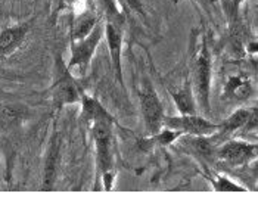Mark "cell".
I'll list each match as a JSON object with an SVG mask.
<instances>
[{"instance_id": "cell-1", "label": "cell", "mask_w": 258, "mask_h": 221, "mask_svg": "<svg viewBox=\"0 0 258 221\" xmlns=\"http://www.w3.org/2000/svg\"><path fill=\"white\" fill-rule=\"evenodd\" d=\"M192 92L197 106L205 115H210V87H211V56L207 43L202 39L195 58L192 60Z\"/></svg>"}, {"instance_id": "cell-2", "label": "cell", "mask_w": 258, "mask_h": 221, "mask_svg": "<svg viewBox=\"0 0 258 221\" xmlns=\"http://www.w3.org/2000/svg\"><path fill=\"white\" fill-rule=\"evenodd\" d=\"M112 124L109 121H95L90 124V131L96 144L98 165L106 190L112 189L114 181V155H112Z\"/></svg>"}, {"instance_id": "cell-3", "label": "cell", "mask_w": 258, "mask_h": 221, "mask_svg": "<svg viewBox=\"0 0 258 221\" xmlns=\"http://www.w3.org/2000/svg\"><path fill=\"white\" fill-rule=\"evenodd\" d=\"M50 93H52L53 106L56 109H60L71 103L81 102L83 96H84L80 84L71 76V71L67 68V65L62 62L60 58L56 60L55 79H53L52 87H50Z\"/></svg>"}, {"instance_id": "cell-4", "label": "cell", "mask_w": 258, "mask_h": 221, "mask_svg": "<svg viewBox=\"0 0 258 221\" xmlns=\"http://www.w3.org/2000/svg\"><path fill=\"white\" fill-rule=\"evenodd\" d=\"M103 34H105V24H102L99 21L98 25L92 30V33L87 37L79 41H74L71 46V58H70V62L67 63V68L70 71L73 68H79L80 71L86 72Z\"/></svg>"}, {"instance_id": "cell-5", "label": "cell", "mask_w": 258, "mask_h": 221, "mask_svg": "<svg viewBox=\"0 0 258 221\" xmlns=\"http://www.w3.org/2000/svg\"><path fill=\"white\" fill-rule=\"evenodd\" d=\"M108 11V21L105 24V33L108 39V47H109V55L112 68L118 77L119 84L122 86V68H121V50H122V27L124 21L121 18L117 9L111 8Z\"/></svg>"}, {"instance_id": "cell-6", "label": "cell", "mask_w": 258, "mask_h": 221, "mask_svg": "<svg viewBox=\"0 0 258 221\" xmlns=\"http://www.w3.org/2000/svg\"><path fill=\"white\" fill-rule=\"evenodd\" d=\"M164 127L179 131L180 134L189 136H211L219 131V124H214L208 118L197 114L179 115V117H165Z\"/></svg>"}, {"instance_id": "cell-7", "label": "cell", "mask_w": 258, "mask_h": 221, "mask_svg": "<svg viewBox=\"0 0 258 221\" xmlns=\"http://www.w3.org/2000/svg\"><path fill=\"white\" fill-rule=\"evenodd\" d=\"M139 101L146 130H148V133L151 136H154V134L158 133L161 128H164L165 115H164L162 103L159 101L157 92L151 86H146L145 89L140 90Z\"/></svg>"}, {"instance_id": "cell-8", "label": "cell", "mask_w": 258, "mask_h": 221, "mask_svg": "<svg viewBox=\"0 0 258 221\" xmlns=\"http://www.w3.org/2000/svg\"><path fill=\"white\" fill-rule=\"evenodd\" d=\"M216 155L220 161L229 165H245L249 164L257 157V144L248 141H229L220 146L216 151Z\"/></svg>"}, {"instance_id": "cell-9", "label": "cell", "mask_w": 258, "mask_h": 221, "mask_svg": "<svg viewBox=\"0 0 258 221\" xmlns=\"http://www.w3.org/2000/svg\"><path fill=\"white\" fill-rule=\"evenodd\" d=\"M28 33V24H21L8 27L0 31V58H6L12 55L21 43L25 40Z\"/></svg>"}, {"instance_id": "cell-10", "label": "cell", "mask_w": 258, "mask_h": 221, "mask_svg": "<svg viewBox=\"0 0 258 221\" xmlns=\"http://www.w3.org/2000/svg\"><path fill=\"white\" fill-rule=\"evenodd\" d=\"M249 122H257V108H240L236 109L227 120L219 125L221 134L238 131L243 127H249Z\"/></svg>"}, {"instance_id": "cell-11", "label": "cell", "mask_w": 258, "mask_h": 221, "mask_svg": "<svg viewBox=\"0 0 258 221\" xmlns=\"http://www.w3.org/2000/svg\"><path fill=\"white\" fill-rule=\"evenodd\" d=\"M59 149L60 140L58 136H53L50 140L49 149H47V158H46V167H44V176H43V187L44 190H50L55 181L58 164H59Z\"/></svg>"}, {"instance_id": "cell-12", "label": "cell", "mask_w": 258, "mask_h": 221, "mask_svg": "<svg viewBox=\"0 0 258 221\" xmlns=\"http://www.w3.org/2000/svg\"><path fill=\"white\" fill-rule=\"evenodd\" d=\"M252 84L248 79L242 76H232L224 86V96L232 101L242 102L251 98L252 95Z\"/></svg>"}, {"instance_id": "cell-13", "label": "cell", "mask_w": 258, "mask_h": 221, "mask_svg": "<svg viewBox=\"0 0 258 221\" xmlns=\"http://www.w3.org/2000/svg\"><path fill=\"white\" fill-rule=\"evenodd\" d=\"M81 103H83L81 117L87 122H90V124L95 122V121H109V122H114L112 115L102 106V103L98 99L84 95L83 99H81Z\"/></svg>"}, {"instance_id": "cell-14", "label": "cell", "mask_w": 258, "mask_h": 221, "mask_svg": "<svg viewBox=\"0 0 258 221\" xmlns=\"http://www.w3.org/2000/svg\"><path fill=\"white\" fill-rule=\"evenodd\" d=\"M99 18L95 12L92 11H86L83 14H80L79 17L73 22V28H71V41H79L84 37H87L92 30L98 25Z\"/></svg>"}, {"instance_id": "cell-15", "label": "cell", "mask_w": 258, "mask_h": 221, "mask_svg": "<svg viewBox=\"0 0 258 221\" xmlns=\"http://www.w3.org/2000/svg\"><path fill=\"white\" fill-rule=\"evenodd\" d=\"M174 103L179 109L180 115H192L197 114V102H195V96L192 92V87H189V84L180 87L177 90H171L170 92Z\"/></svg>"}, {"instance_id": "cell-16", "label": "cell", "mask_w": 258, "mask_h": 221, "mask_svg": "<svg viewBox=\"0 0 258 221\" xmlns=\"http://www.w3.org/2000/svg\"><path fill=\"white\" fill-rule=\"evenodd\" d=\"M24 117V111L11 105H0V125L3 128L15 127Z\"/></svg>"}, {"instance_id": "cell-17", "label": "cell", "mask_w": 258, "mask_h": 221, "mask_svg": "<svg viewBox=\"0 0 258 221\" xmlns=\"http://www.w3.org/2000/svg\"><path fill=\"white\" fill-rule=\"evenodd\" d=\"M211 183L217 192H245L246 190L242 186H239L238 183L229 180L226 176H216V180H213Z\"/></svg>"}, {"instance_id": "cell-18", "label": "cell", "mask_w": 258, "mask_h": 221, "mask_svg": "<svg viewBox=\"0 0 258 221\" xmlns=\"http://www.w3.org/2000/svg\"><path fill=\"white\" fill-rule=\"evenodd\" d=\"M245 0H230V3H232V8H233V12H238L239 6L243 3Z\"/></svg>"}, {"instance_id": "cell-19", "label": "cell", "mask_w": 258, "mask_h": 221, "mask_svg": "<svg viewBox=\"0 0 258 221\" xmlns=\"http://www.w3.org/2000/svg\"><path fill=\"white\" fill-rule=\"evenodd\" d=\"M204 2H207V3H210V5H213V6L217 5V0H204Z\"/></svg>"}, {"instance_id": "cell-20", "label": "cell", "mask_w": 258, "mask_h": 221, "mask_svg": "<svg viewBox=\"0 0 258 221\" xmlns=\"http://www.w3.org/2000/svg\"><path fill=\"white\" fill-rule=\"evenodd\" d=\"M79 0H65V3L67 5H74V3H77Z\"/></svg>"}]
</instances>
